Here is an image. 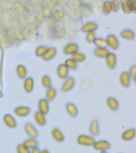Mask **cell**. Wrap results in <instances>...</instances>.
<instances>
[{
  "label": "cell",
  "mask_w": 136,
  "mask_h": 153,
  "mask_svg": "<svg viewBox=\"0 0 136 153\" xmlns=\"http://www.w3.org/2000/svg\"><path fill=\"white\" fill-rule=\"evenodd\" d=\"M23 144L28 149H32L38 148L39 142L34 138H31L25 140Z\"/></svg>",
  "instance_id": "20"
},
{
  "label": "cell",
  "mask_w": 136,
  "mask_h": 153,
  "mask_svg": "<svg viewBox=\"0 0 136 153\" xmlns=\"http://www.w3.org/2000/svg\"><path fill=\"white\" fill-rule=\"evenodd\" d=\"M93 146L95 150L101 151L108 150L111 147V143L106 140H100L95 142Z\"/></svg>",
  "instance_id": "2"
},
{
  "label": "cell",
  "mask_w": 136,
  "mask_h": 153,
  "mask_svg": "<svg viewBox=\"0 0 136 153\" xmlns=\"http://www.w3.org/2000/svg\"><path fill=\"white\" fill-rule=\"evenodd\" d=\"M41 153H50L48 150L47 149H43L42 151L41 152Z\"/></svg>",
  "instance_id": "38"
},
{
  "label": "cell",
  "mask_w": 136,
  "mask_h": 153,
  "mask_svg": "<svg viewBox=\"0 0 136 153\" xmlns=\"http://www.w3.org/2000/svg\"><path fill=\"white\" fill-rule=\"evenodd\" d=\"M25 130L27 135L32 138H36L38 137L37 130L34 126L30 123H27L25 126Z\"/></svg>",
  "instance_id": "7"
},
{
  "label": "cell",
  "mask_w": 136,
  "mask_h": 153,
  "mask_svg": "<svg viewBox=\"0 0 136 153\" xmlns=\"http://www.w3.org/2000/svg\"><path fill=\"white\" fill-rule=\"evenodd\" d=\"M94 43L98 48L106 49L108 47L107 41L103 38H96L94 41Z\"/></svg>",
  "instance_id": "25"
},
{
  "label": "cell",
  "mask_w": 136,
  "mask_h": 153,
  "mask_svg": "<svg viewBox=\"0 0 136 153\" xmlns=\"http://www.w3.org/2000/svg\"><path fill=\"white\" fill-rule=\"evenodd\" d=\"M16 115L20 117H25L28 115L30 112V108L27 106H18L14 110Z\"/></svg>",
  "instance_id": "5"
},
{
  "label": "cell",
  "mask_w": 136,
  "mask_h": 153,
  "mask_svg": "<svg viewBox=\"0 0 136 153\" xmlns=\"http://www.w3.org/2000/svg\"><path fill=\"white\" fill-rule=\"evenodd\" d=\"M106 41L108 45L113 50H117L119 47V41L117 38L114 35H109L107 36Z\"/></svg>",
  "instance_id": "8"
},
{
  "label": "cell",
  "mask_w": 136,
  "mask_h": 153,
  "mask_svg": "<svg viewBox=\"0 0 136 153\" xmlns=\"http://www.w3.org/2000/svg\"><path fill=\"white\" fill-rule=\"evenodd\" d=\"M136 1H132V12L135 13L136 12Z\"/></svg>",
  "instance_id": "36"
},
{
  "label": "cell",
  "mask_w": 136,
  "mask_h": 153,
  "mask_svg": "<svg viewBox=\"0 0 136 153\" xmlns=\"http://www.w3.org/2000/svg\"><path fill=\"white\" fill-rule=\"evenodd\" d=\"M97 25L95 22H88L84 24L82 28V30L84 32H89L94 31L97 28Z\"/></svg>",
  "instance_id": "21"
},
{
  "label": "cell",
  "mask_w": 136,
  "mask_h": 153,
  "mask_svg": "<svg viewBox=\"0 0 136 153\" xmlns=\"http://www.w3.org/2000/svg\"><path fill=\"white\" fill-rule=\"evenodd\" d=\"M57 73L59 77L62 79L67 78L69 74V69L65 64H61L58 66Z\"/></svg>",
  "instance_id": "14"
},
{
  "label": "cell",
  "mask_w": 136,
  "mask_h": 153,
  "mask_svg": "<svg viewBox=\"0 0 136 153\" xmlns=\"http://www.w3.org/2000/svg\"><path fill=\"white\" fill-rule=\"evenodd\" d=\"M107 65L111 69H114L117 64V57L115 54L111 53L106 57Z\"/></svg>",
  "instance_id": "16"
},
{
  "label": "cell",
  "mask_w": 136,
  "mask_h": 153,
  "mask_svg": "<svg viewBox=\"0 0 136 153\" xmlns=\"http://www.w3.org/2000/svg\"><path fill=\"white\" fill-rule=\"evenodd\" d=\"M112 10L111 2L110 1H106L105 2L103 6V13L106 15H107L111 13Z\"/></svg>",
  "instance_id": "26"
},
{
  "label": "cell",
  "mask_w": 136,
  "mask_h": 153,
  "mask_svg": "<svg viewBox=\"0 0 136 153\" xmlns=\"http://www.w3.org/2000/svg\"><path fill=\"white\" fill-rule=\"evenodd\" d=\"M56 53V49L54 48H51L45 55V58L48 60L51 59L54 57Z\"/></svg>",
  "instance_id": "30"
},
{
  "label": "cell",
  "mask_w": 136,
  "mask_h": 153,
  "mask_svg": "<svg viewBox=\"0 0 136 153\" xmlns=\"http://www.w3.org/2000/svg\"><path fill=\"white\" fill-rule=\"evenodd\" d=\"M3 120L6 125L9 128H15L17 126L16 120L11 115L6 114L4 115Z\"/></svg>",
  "instance_id": "10"
},
{
  "label": "cell",
  "mask_w": 136,
  "mask_h": 153,
  "mask_svg": "<svg viewBox=\"0 0 136 153\" xmlns=\"http://www.w3.org/2000/svg\"><path fill=\"white\" fill-rule=\"evenodd\" d=\"M129 75L131 79L135 80L136 77V66H132L130 69Z\"/></svg>",
  "instance_id": "34"
},
{
  "label": "cell",
  "mask_w": 136,
  "mask_h": 153,
  "mask_svg": "<svg viewBox=\"0 0 136 153\" xmlns=\"http://www.w3.org/2000/svg\"><path fill=\"white\" fill-rule=\"evenodd\" d=\"M57 95V91L55 88H49L46 93V100L48 102L53 101Z\"/></svg>",
  "instance_id": "22"
},
{
  "label": "cell",
  "mask_w": 136,
  "mask_h": 153,
  "mask_svg": "<svg viewBox=\"0 0 136 153\" xmlns=\"http://www.w3.org/2000/svg\"><path fill=\"white\" fill-rule=\"evenodd\" d=\"M39 111L45 115L48 113L50 111V106L49 102L46 99H41L38 103Z\"/></svg>",
  "instance_id": "6"
},
{
  "label": "cell",
  "mask_w": 136,
  "mask_h": 153,
  "mask_svg": "<svg viewBox=\"0 0 136 153\" xmlns=\"http://www.w3.org/2000/svg\"><path fill=\"white\" fill-rule=\"evenodd\" d=\"M94 53L97 57L100 58H105L107 57L110 52L107 49L97 48L94 50Z\"/></svg>",
  "instance_id": "23"
},
{
  "label": "cell",
  "mask_w": 136,
  "mask_h": 153,
  "mask_svg": "<svg viewBox=\"0 0 136 153\" xmlns=\"http://www.w3.org/2000/svg\"><path fill=\"white\" fill-rule=\"evenodd\" d=\"M30 153H41V151L39 148H36L32 149L31 151L30 152Z\"/></svg>",
  "instance_id": "37"
},
{
  "label": "cell",
  "mask_w": 136,
  "mask_h": 153,
  "mask_svg": "<svg viewBox=\"0 0 136 153\" xmlns=\"http://www.w3.org/2000/svg\"><path fill=\"white\" fill-rule=\"evenodd\" d=\"M72 59L76 62H82L85 60V56L83 53L76 52L72 54Z\"/></svg>",
  "instance_id": "27"
},
{
  "label": "cell",
  "mask_w": 136,
  "mask_h": 153,
  "mask_svg": "<svg viewBox=\"0 0 136 153\" xmlns=\"http://www.w3.org/2000/svg\"><path fill=\"white\" fill-rule=\"evenodd\" d=\"M67 111L71 117L75 118L77 117L79 114V110L77 106L72 102H68L66 104Z\"/></svg>",
  "instance_id": "9"
},
{
  "label": "cell",
  "mask_w": 136,
  "mask_h": 153,
  "mask_svg": "<svg viewBox=\"0 0 136 153\" xmlns=\"http://www.w3.org/2000/svg\"><path fill=\"white\" fill-rule=\"evenodd\" d=\"M36 121L40 126H44L46 124V119L45 115L40 111H37L34 114Z\"/></svg>",
  "instance_id": "18"
},
{
  "label": "cell",
  "mask_w": 136,
  "mask_h": 153,
  "mask_svg": "<svg viewBox=\"0 0 136 153\" xmlns=\"http://www.w3.org/2000/svg\"><path fill=\"white\" fill-rule=\"evenodd\" d=\"M16 151L17 153H30L29 149L22 144H20L17 146Z\"/></svg>",
  "instance_id": "31"
},
{
  "label": "cell",
  "mask_w": 136,
  "mask_h": 153,
  "mask_svg": "<svg viewBox=\"0 0 136 153\" xmlns=\"http://www.w3.org/2000/svg\"><path fill=\"white\" fill-rule=\"evenodd\" d=\"M123 11L126 14H129L132 12V1L123 0L120 1Z\"/></svg>",
  "instance_id": "19"
},
{
  "label": "cell",
  "mask_w": 136,
  "mask_h": 153,
  "mask_svg": "<svg viewBox=\"0 0 136 153\" xmlns=\"http://www.w3.org/2000/svg\"><path fill=\"white\" fill-rule=\"evenodd\" d=\"M112 10L117 12L120 8V2L119 1H113L111 2Z\"/></svg>",
  "instance_id": "35"
},
{
  "label": "cell",
  "mask_w": 136,
  "mask_h": 153,
  "mask_svg": "<svg viewBox=\"0 0 136 153\" xmlns=\"http://www.w3.org/2000/svg\"><path fill=\"white\" fill-rule=\"evenodd\" d=\"M25 89L27 93H30L33 90V81L31 78H28L26 80L24 84Z\"/></svg>",
  "instance_id": "28"
},
{
  "label": "cell",
  "mask_w": 136,
  "mask_h": 153,
  "mask_svg": "<svg viewBox=\"0 0 136 153\" xmlns=\"http://www.w3.org/2000/svg\"><path fill=\"white\" fill-rule=\"evenodd\" d=\"M120 83L125 88H128L131 85V79L127 72H123L120 75Z\"/></svg>",
  "instance_id": "15"
},
{
  "label": "cell",
  "mask_w": 136,
  "mask_h": 153,
  "mask_svg": "<svg viewBox=\"0 0 136 153\" xmlns=\"http://www.w3.org/2000/svg\"><path fill=\"white\" fill-rule=\"evenodd\" d=\"M120 35L123 38L127 39H133L135 37L134 32L130 29L123 30L120 33Z\"/></svg>",
  "instance_id": "24"
},
{
  "label": "cell",
  "mask_w": 136,
  "mask_h": 153,
  "mask_svg": "<svg viewBox=\"0 0 136 153\" xmlns=\"http://www.w3.org/2000/svg\"><path fill=\"white\" fill-rule=\"evenodd\" d=\"M108 153L106 151H101V153Z\"/></svg>",
  "instance_id": "39"
},
{
  "label": "cell",
  "mask_w": 136,
  "mask_h": 153,
  "mask_svg": "<svg viewBox=\"0 0 136 153\" xmlns=\"http://www.w3.org/2000/svg\"><path fill=\"white\" fill-rule=\"evenodd\" d=\"M52 137L57 142H62L65 140V136L60 129L58 128H55L52 131Z\"/></svg>",
  "instance_id": "11"
},
{
  "label": "cell",
  "mask_w": 136,
  "mask_h": 153,
  "mask_svg": "<svg viewBox=\"0 0 136 153\" xmlns=\"http://www.w3.org/2000/svg\"><path fill=\"white\" fill-rule=\"evenodd\" d=\"M95 142V138L93 136L89 135H80L77 138V143L82 146H94Z\"/></svg>",
  "instance_id": "1"
},
{
  "label": "cell",
  "mask_w": 136,
  "mask_h": 153,
  "mask_svg": "<svg viewBox=\"0 0 136 153\" xmlns=\"http://www.w3.org/2000/svg\"><path fill=\"white\" fill-rule=\"evenodd\" d=\"M136 136V130L134 128H130L125 130L121 135L122 139L125 141H129L133 140Z\"/></svg>",
  "instance_id": "3"
},
{
  "label": "cell",
  "mask_w": 136,
  "mask_h": 153,
  "mask_svg": "<svg viewBox=\"0 0 136 153\" xmlns=\"http://www.w3.org/2000/svg\"><path fill=\"white\" fill-rule=\"evenodd\" d=\"M42 83L44 87L46 88H51L52 86V82L50 78L48 76L46 75L43 77Z\"/></svg>",
  "instance_id": "32"
},
{
  "label": "cell",
  "mask_w": 136,
  "mask_h": 153,
  "mask_svg": "<svg viewBox=\"0 0 136 153\" xmlns=\"http://www.w3.org/2000/svg\"><path fill=\"white\" fill-rule=\"evenodd\" d=\"M65 65L71 70H76L77 68V62L74 61L72 59H68L65 62Z\"/></svg>",
  "instance_id": "29"
},
{
  "label": "cell",
  "mask_w": 136,
  "mask_h": 153,
  "mask_svg": "<svg viewBox=\"0 0 136 153\" xmlns=\"http://www.w3.org/2000/svg\"><path fill=\"white\" fill-rule=\"evenodd\" d=\"M95 39H96V36L94 31L88 32L86 36V39L88 42L91 43L94 42Z\"/></svg>",
  "instance_id": "33"
},
{
  "label": "cell",
  "mask_w": 136,
  "mask_h": 153,
  "mask_svg": "<svg viewBox=\"0 0 136 153\" xmlns=\"http://www.w3.org/2000/svg\"><path fill=\"white\" fill-rule=\"evenodd\" d=\"M107 103L108 107L113 111H116L119 109V101L115 98L110 97L107 99Z\"/></svg>",
  "instance_id": "13"
},
{
  "label": "cell",
  "mask_w": 136,
  "mask_h": 153,
  "mask_svg": "<svg viewBox=\"0 0 136 153\" xmlns=\"http://www.w3.org/2000/svg\"><path fill=\"white\" fill-rule=\"evenodd\" d=\"M75 81L74 79L71 76L68 77L65 80L61 87L62 92H68L71 91L74 87Z\"/></svg>",
  "instance_id": "4"
},
{
  "label": "cell",
  "mask_w": 136,
  "mask_h": 153,
  "mask_svg": "<svg viewBox=\"0 0 136 153\" xmlns=\"http://www.w3.org/2000/svg\"><path fill=\"white\" fill-rule=\"evenodd\" d=\"M89 131L93 136H98L100 133V128L99 122L97 119H94L92 121L89 126Z\"/></svg>",
  "instance_id": "12"
},
{
  "label": "cell",
  "mask_w": 136,
  "mask_h": 153,
  "mask_svg": "<svg viewBox=\"0 0 136 153\" xmlns=\"http://www.w3.org/2000/svg\"><path fill=\"white\" fill-rule=\"evenodd\" d=\"M79 50V47L77 44L74 43H71L65 46L64 50V53L65 54H72L77 52Z\"/></svg>",
  "instance_id": "17"
}]
</instances>
